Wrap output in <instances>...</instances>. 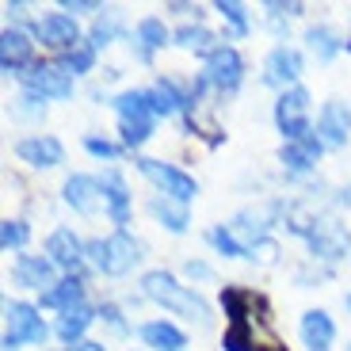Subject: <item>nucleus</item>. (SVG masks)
<instances>
[{
	"mask_svg": "<svg viewBox=\"0 0 351 351\" xmlns=\"http://www.w3.org/2000/svg\"><path fill=\"white\" fill-rule=\"evenodd\" d=\"M141 290H145V298L157 302V306L172 309V313H180V317H191L199 325H210V306H206V298H202L195 287H180L176 275L145 271L141 275Z\"/></svg>",
	"mask_w": 351,
	"mask_h": 351,
	"instance_id": "obj_1",
	"label": "nucleus"
},
{
	"mask_svg": "<svg viewBox=\"0 0 351 351\" xmlns=\"http://www.w3.org/2000/svg\"><path fill=\"white\" fill-rule=\"evenodd\" d=\"M84 252L92 256V263H96L104 275H126L134 263L141 260V256H138V241H134L126 229H114L111 237H104V241H88Z\"/></svg>",
	"mask_w": 351,
	"mask_h": 351,
	"instance_id": "obj_2",
	"label": "nucleus"
},
{
	"mask_svg": "<svg viewBox=\"0 0 351 351\" xmlns=\"http://www.w3.org/2000/svg\"><path fill=\"white\" fill-rule=\"evenodd\" d=\"M275 126L282 134V145H298V141H306L313 134V126H309V92L302 84L287 88L279 96V104H275Z\"/></svg>",
	"mask_w": 351,
	"mask_h": 351,
	"instance_id": "obj_3",
	"label": "nucleus"
},
{
	"mask_svg": "<svg viewBox=\"0 0 351 351\" xmlns=\"http://www.w3.org/2000/svg\"><path fill=\"white\" fill-rule=\"evenodd\" d=\"M138 168L145 180H153V184L165 191V199H176V202H191L195 195H199V184H195V176H187L184 168L176 165H165V160H153V157H138Z\"/></svg>",
	"mask_w": 351,
	"mask_h": 351,
	"instance_id": "obj_4",
	"label": "nucleus"
},
{
	"mask_svg": "<svg viewBox=\"0 0 351 351\" xmlns=\"http://www.w3.org/2000/svg\"><path fill=\"white\" fill-rule=\"evenodd\" d=\"M50 336L46 321L31 302H8V332H4V348H23V343H43Z\"/></svg>",
	"mask_w": 351,
	"mask_h": 351,
	"instance_id": "obj_5",
	"label": "nucleus"
},
{
	"mask_svg": "<svg viewBox=\"0 0 351 351\" xmlns=\"http://www.w3.org/2000/svg\"><path fill=\"white\" fill-rule=\"evenodd\" d=\"M294 233H302L309 245V252L317 260H340L343 252L351 248V233L336 221H309V226H298Z\"/></svg>",
	"mask_w": 351,
	"mask_h": 351,
	"instance_id": "obj_6",
	"label": "nucleus"
},
{
	"mask_svg": "<svg viewBox=\"0 0 351 351\" xmlns=\"http://www.w3.org/2000/svg\"><path fill=\"white\" fill-rule=\"evenodd\" d=\"M23 88L27 96H38V99H69L73 96V77L62 69L58 62H43V65H31L23 73Z\"/></svg>",
	"mask_w": 351,
	"mask_h": 351,
	"instance_id": "obj_7",
	"label": "nucleus"
},
{
	"mask_svg": "<svg viewBox=\"0 0 351 351\" xmlns=\"http://www.w3.org/2000/svg\"><path fill=\"white\" fill-rule=\"evenodd\" d=\"M206 84H214L218 92H237L241 80H245V62L233 46H218V50L206 58Z\"/></svg>",
	"mask_w": 351,
	"mask_h": 351,
	"instance_id": "obj_8",
	"label": "nucleus"
},
{
	"mask_svg": "<svg viewBox=\"0 0 351 351\" xmlns=\"http://www.w3.org/2000/svg\"><path fill=\"white\" fill-rule=\"evenodd\" d=\"M35 35L43 38V46H50V50H58V53H69L80 46V27H77V19L65 16V12H53V16L38 19Z\"/></svg>",
	"mask_w": 351,
	"mask_h": 351,
	"instance_id": "obj_9",
	"label": "nucleus"
},
{
	"mask_svg": "<svg viewBox=\"0 0 351 351\" xmlns=\"http://www.w3.org/2000/svg\"><path fill=\"white\" fill-rule=\"evenodd\" d=\"M298 77H302V53L290 50V46H275L263 62V84L271 88H298Z\"/></svg>",
	"mask_w": 351,
	"mask_h": 351,
	"instance_id": "obj_10",
	"label": "nucleus"
},
{
	"mask_svg": "<svg viewBox=\"0 0 351 351\" xmlns=\"http://www.w3.org/2000/svg\"><path fill=\"white\" fill-rule=\"evenodd\" d=\"M16 157L31 168H53L62 165L65 157V145L53 134H35V138H19L16 141Z\"/></svg>",
	"mask_w": 351,
	"mask_h": 351,
	"instance_id": "obj_11",
	"label": "nucleus"
},
{
	"mask_svg": "<svg viewBox=\"0 0 351 351\" xmlns=\"http://www.w3.org/2000/svg\"><path fill=\"white\" fill-rule=\"evenodd\" d=\"M348 134H351V107L348 104L332 99V104H325L317 111V138L325 141V145L340 149V145H348Z\"/></svg>",
	"mask_w": 351,
	"mask_h": 351,
	"instance_id": "obj_12",
	"label": "nucleus"
},
{
	"mask_svg": "<svg viewBox=\"0 0 351 351\" xmlns=\"http://www.w3.org/2000/svg\"><path fill=\"white\" fill-rule=\"evenodd\" d=\"M46 256L53 260V267H65V271H80V263H84V245L77 241L73 229H53L50 237H46Z\"/></svg>",
	"mask_w": 351,
	"mask_h": 351,
	"instance_id": "obj_13",
	"label": "nucleus"
},
{
	"mask_svg": "<svg viewBox=\"0 0 351 351\" xmlns=\"http://www.w3.org/2000/svg\"><path fill=\"white\" fill-rule=\"evenodd\" d=\"M31 58H35V43L23 35V31H4L0 35V69L8 73H19V69H31ZM23 77V73H19Z\"/></svg>",
	"mask_w": 351,
	"mask_h": 351,
	"instance_id": "obj_14",
	"label": "nucleus"
},
{
	"mask_svg": "<svg viewBox=\"0 0 351 351\" xmlns=\"http://www.w3.org/2000/svg\"><path fill=\"white\" fill-rule=\"evenodd\" d=\"M99 191H104V202H107V218L119 229H126V221H130V191H126V180L114 168H107L104 180H99Z\"/></svg>",
	"mask_w": 351,
	"mask_h": 351,
	"instance_id": "obj_15",
	"label": "nucleus"
},
{
	"mask_svg": "<svg viewBox=\"0 0 351 351\" xmlns=\"http://www.w3.org/2000/svg\"><path fill=\"white\" fill-rule=\"evenodd\" d=\"M12 279L27 290H43L53 287V260L50 256H16L12 263Z\"/></svg>",
	"mask_w": 351,
	"mask_h": 351,
	"instance_id": "obj_16",
	"label": "nucleus"
},
{
	"mask_svg": "<svg viewBox=\"0 0 351 351\" xmlns=\"http://www.w3.org/2000/svg\"><path fill=\"white\" fill-rule=\"evenodd\" d=\"M302 340H306L309 351H328V343L336 340V325L325 309H309L302 317Z\"/></svg>",
	"mask_w": 351,
	"mask_h": 351,
	"instance_id": "obj_17",
	"label": "nucleus"
},
{
	"mask_svg": "<svg viewBox=\"0 0 351 351\" xmlns=\"http://www.w3.org/2000/svg\"><path fill=\"white\" fill-rule=\"evenodd\" d=\"M141 340L153 351H184L187 348V336L180 332L172 321H145V325H141Z\"/></svg>",
	"mask_w": 351,
	"mask_h": 351,
	"instance_id": "obj_18",
	"label": "nucleus"
},
{
	"mask_svg": "<svg viewBox=\"0 0 351 351\" xmlns=\"http://www.w3.org/2000/svg\"><path fill=\"white\" fill-rule=\"evenodd\" d=\"M43 306L46 309H77L84 306V279H77V275H69V279L53 282L50 290H43Z\"/></svg>",
	"mask_w": 351,
	"mask_h": 351,
	"instance_id": "obj_19",
	"label": "nucleus"
},
{
	"mask_svg": "<svg viewBox=\"0 0 351 351\" xmlns=\"http://www.w3.org/2000/svg\"><path fill=\"white\" fill-rule=\"evenodd\" d=\"M99 180H92V176H69L65 180V202H69L77 214H92L96 210V199H99Z\"/></svg>",
	"mask_w": 351,
	"mask_h": 351,
	"instance_id": "obj_20",
	"label": "nucleus"
},
{
	"mask_svg": "<svg viewBox=\"0 0 351 351\" xmlns=\"http://www.w3.org/2000/svg\"><path fill=\"white\" fill-rule=\"evenodd\" d=\"M114 111L123 123H153L157 114H153V104H149V92H123V96L114 99Z\"/></svg>",
	"mask_w": 351,
	"mask_h": 351,
	"instance_id": "obj_21",
	"label": "nucleus"
},
{
	"mask_svg": "<svg viewBox=\"0 0 351 351\" xmlns=\"http://www.w3.org/2000/svg\"><path fill=\"white\" fill-rule=\"evenodd\" d=\"M96 321V313L88 306H77V309H65L62 313V321H58V340H65V343H84V332H88V325Z\"/></svg>",
	"mask_w": 351,
	"mask_h": 351,
	"instance_id": "obj_22",
	"label": "nucleus"
},
{
	"mask_svg": "<svg viewBox=\"0 0 351 351\" xmlns=\"http://www.w3.org/2000/svg\"><path fill=\"white\" fill-rule=\"evenodd\" d=\"M149 210H153V218L165 221L172 233H184V229L191 226V214H187V206H184V202H176V199H153Z\"/></svg>",
	"mask_w": 351,
	"mask_h": 351,
	"instance_id": "obj_23",
	"label": "nucleus"
},
{
	"mask_svg": "<svg viewBox=\"0 0 351 351\" xmlns=\"http://www.w3.org/2000/svg\"><path fill=\"white\" fill-rule=\"evenodd\" d=\"M138 43H141V62H149L153 50H160V46L168 43V31H165V19L157 16H145L138 23Z\"/></svg>",
	"mask_w": 351,
	"mask_h": 351,
	"instance_id": "obj_24",
	"label": "nucleus"
},
{
	"mask_svg": "<svg viewBox=\"0 0 351 351\" xmlns=\"http://www.w3.org/2000/svg\"><path fill=\"white\" fill-rule=\"evenodd\" d=\"M176 46H184V50H195V53H206L210 58L218 46H214V35L206 31L202 23H195V27H180L176 31Z\"/></svg>",
	"mask_w": 351,
	"mask_h": 351,
	"instance_id": "obj_25",
	"label": "nucleus"
},
{
	"mask_svg": "<svg viewBox=\"0 0 351 351\" xmlns=\"http://www.w3.org/2000/svg\"><path fill=\"white\" fill-rule=\"evenodd\" d=\"M306 43H309V50H313L321 62H332L336 53H340V46H343L340 38L328 31V27H309V31H306Z\"/></svg>",
	"mask_w": 351,
	"mask_h": 351,
	"instance_id": "obj_26",
	"label": "nucleus"
},
{
	"mask_svg": "<svg viewBox=\"0 0 351 351\" xmlns=\"http://www.w3.org/2000/svg\"><path fill=\"white\" fill-rule=\"evenodd\" d=\"M58 65H62L69 77H77V73H88L92 65H96V46H92V43H80L77 50L62 53V58H58Z\"/></svg>",
	"mask_w": 351,
	"mask_h": 351,
	"instance_id": "obj_27",
	"label": "nucleus"
},
{
	"mask_svg": "<svg viewBox=\"0 0 351 351\" xmlns=\"http://www.w3.org/2000/svg\"><path fill=\"white\" fill-rule=\"evenodd\" d=\"M210 245L218 248L221 256H233V260H252V248L241 245V241L233 237V229H229V226H218V229H214V233H210Z\"/></svg>",
	"mask_w": 351,
	"mask_h": 351,
	"instance_id": "obj_28",
	"label": "nucleus"
},
{
	"mask_svg": "<svg viewBox=\"0 0 351 351\" xmlns=\"http://www.w3.org/2000/svg\"><path fill=\"white\" fill-rule=\"evenodd\" d=\"M279 160H282V168H287L290 176H306L309 168L317 165V157L306 149V145H282V149H279Z\"/></svg>",
	"mask_w": 351,
	"mask_h": 351,
	"instance_id": "obj_29",
	"label": "nucleus"
},
{
	"mask_svg": "<svg viewBox=\"0 0 351 351\" xmlns=\"http://www.w3.org/2000/svg\"><path fill=\"white\" fill-rule=\"evenodd\" d=\"M214 12H221V19H226V23L233 27V35H237V38H245V35H248L245 4H237V0H218V4H214Z\"/></svg>",
	"mask_w": 351,
	"mask_h": 351,
	"instance_id": "obj_30",
	"label": "nucleus"
},
{
	"mask_svg": "<svg viewBox=\"0 0 351 351\" xmlns=\"http://www.w3.org/2000/svg\"><path fill=\"white\" fill-rule=\"evenodd\" d=\"M114 35H126L123 19H119V12H104V16H99V23L92 27V46H107Z\"/></svg>",
	"mask_w": 351,
	"mask_h": 351,
	"instance_id": "obj_31",
	"label": "nucleus"
},
{
	"mask_svg": "<svg viewBox=\"0 0 351 351\" xmlns=\"http://www.w3.org/2000/svg\"><path fill=\"white\" fill-rule=\"evenodd\" d=\"M27 241H31V229H27V221H0V248L4 252H12V248H23Z\"/></svg>",
	"mask_w": 351,
	"mask_h": 351,
	"instance_id": "obj_32",
	"label": "nucleus"
},
{
	"mask_svg": "<svg viewBox=\"0 0 351 351\" xmlns=\"http://www.w3.org/2000/svg\"><path fill=\"white\" fill-rule=\"evenodd\" d=\"M119 130H123L126 149H141V145L153 138V123H119Z\"/></svg>",
	"mask_w": 351,
	"mask_h": 351,
	"instance_id": "obj_33",
	"label": "nucleus"
},
{
	"mask_svg": "<svg viewBox=\"0 0 351 351\" xmlns=\"http://www.w3.org/2000/svg\"><path fill=\"white\" fill-rule=\"evenodd\" d=\"M84 149L92 153V157H104V160L119 157V145H111L107 138H84Z\"/></svg>",
	"mask_w": 351,
	"mask_h": 351,
	"instance_id": "obj_34",
	"label": "nucleus"
},
{
	"mask_svg": "<svg viewBox=\"0 0 351 351\" xmlns=\"http://www.w3.org/2000/svg\"><path fill=\"white\" fill-rule=\"evenodd\" d=\"M99 317H104L107 325H111V332L126 336V321H123V313H119V306H111V302H107V306L99 309Z\"/></svg>",
	"mask_w": 351,
	"mask_h": 351,
	"instance_id": "obj_35",
	"label": "nucleus"
},
{
	"mask_svg": "<svg viewBox=\"0 0 351 351\" xmlns=\"http://www.w3.org/2000/svg\"><path fill=\"white\" fill-rule=\"evenodd\" d=\"M62 12H73V16H77V12H107V8L99 0H62Z\"/></svg>",
	"mask_w": 351,
	"mask_h": 351,
	"instance_id": "obj_36",
	"label": "nucleus"
},
{
	"mask_svg": "<svg viewBox=\"0 0 351 351\" xmlns=\"http://www.w3.org/2000/svg\"><path fill=\"white\" fill-rule=\"evenodd\" d=\"M184 271L191 275V279H199V282L214 279V271H210V263H202V260H187V263H184Z\"/></svg>",
	"mask_w": 351,
	"mask_h": 351,
	"instance_id": "obj_37",
	"label": "nucleus"
},
{
	"mask_svg": "<svg viewBox=\"0 0 351 351\" xmlns=\"http://www.w3.org/2000/svg\"><path fill=\"white\" fill-rule=\"evenodd\" d=\"M73 351H107V348H104V343H92V340H84V343H77Z\"/></svg>",
	"mask_w": 351,
	"mask_h": 351,
	"instance_id": "obj_38",
	"label": "nucleus"
},
{
	"mask_svg": "<svg viewBox=\"0 0 351 351\" xmlns=\"http://www.w3.org/2000/svg\"><path fill=\"white\" fill-rule=\"evenodd\" d=\"M343 202H348V206H351V187H348V191H343Z\"/></svg>",
	"mask_w": 351,
	"mask_h": 351,
	"instance_id": "obj_39",
	"label": "nucleus"
},
{
	"mask_svg": "<svg viewBox=\"0 0 351 351\" xmlns=\"http://www.w3.org/2000/svg\"><path fill=\"white\" fill-rule=\"evenodd\" d=\"M343 306H348V313H351V294H348V298H343Z\"/></svg>",
	"mask_w": 351,
	"mask_h": 351,
	"instance_id": "obj_40",
	"label": "nucleus"
},
{
	"mask_svg": "<svg viewBox=\"0 0 351 351\" xmlns=\"http://www.w3.org/2000/svg\"><path fill=\"white\" fill-rule=\"evenodd\" d=\"M348 50H351V35H348Z\"/></svg>",
	"mask_w": 351,
	"mask_h": 351,
	"instance_id": "obj_41",
	"label": "nucleus"
},
{
	"mask_svg": "<svg viewBox=\"0 0 351 351\" xmlns=\"http://www.w3.org/2000/svg\"><path fill=\"white\" fill-rule=\"evenodd\" d=\"M69 351H73V348H69Z\"/></svg>",
	"mask_w": 351,
	"mask_h": 351,
	"instance_id": "obj_42",
	"label": "nucleus"
}]
</instances>
